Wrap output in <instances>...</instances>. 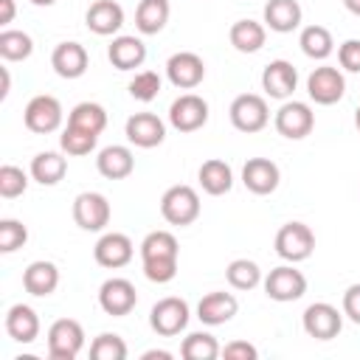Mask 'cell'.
I'll list each match as a JSON object with an SVG mask.
<instances>
[{
	"instance_id": "36",
	"label": "cell",
	"mask_w": 360,
	"mask_h": 360,
	"mask_svg": "<svg viewBox=\"0 0 360 360\" xmlns=\"http://www.w3.org/2000/svg\"><path fill=\"white\" fill-rule=\"evenodd\" d=\"M225 278L233 290H253L262 284V267L253 262V259H233L228 267H225Z\"/></svg>"
},
{
	"instance_id": "28",
	"label": "cell",
	"mask_w": 360,
	"mask_h": 360,
	"mask_svg": "<svg viewBox=\"0 0 360 360\" xmlns=\"http://www.w3.org/2000/svg\"><path fill=\"white\" fill-rule=\"evenodd\" d=\"M68 172V158L65 152H37L31 158V180H37L39 186H56Z\"/></svg>"
},
{
	"instance_id": "6",
	"label": "cell",
	"mask_w": 360,
	"mask_h": 360,
	"mask_svg": "<svg viewBox=\"0 0 360 360\" xmlns=\"http://www.w3.org/2000/svg\"><path fill=\"white\" fill-rule=\"evenodd\" d=\"M273 127H276V132L281 135V138H290V141H301V138H307L312 129H315V112H312V107L307 104V101H284L278 110H276V115H273Z\"/></svg>"
},
{
	"instance_id": "10",
	"label": "cell",
	"mask_w": 360,
	"mask_h": 360,
	"mask_svg": "<svg viewBox=\"0 0 360 360\" xmlns=\"http://www.w3.org/2000/svg\"><path fill=\"white\" fill-rule=\"evenodd\" d=\"M301 326L315 340H332L343 329V309H338V307H332L326 301H315V304H309L304 309Z\"/></svg>"
},
{
	"instance_id": "16",
	"label": "cell",
	"mask_w": 360,
	"mask_h": 360,
	"mask_svg": "<svg viewBox=\"0 0 360 360\" xmlns=\"http://www.w3.org/2000/svg\"><path fill=\"white\" fill-rule=\"evenodd\" d=\"M124 135L138 149H155L166 138V124L155 112H132L124 124Z\"/></svg>"
},
{
	"instance_id": "5",
	"label": "cell",
	"mask_w": 360,
	"mask_h": 360,
	"mask_svg": "<svg viewBox=\"0 0 360 360\" xmlns=\"http://www.w3.org/2000/svg\"><path fill=\"white\" fill-rule=\"evenodd\" d=\"M84 349V329L76 318H59L48 326V357L51 360H76Z\"/></svg>"
},
{
	"instance_id": "38",
	"label": "cell",
	"mask_w": 360,
	"mask_h": 360,
	"mask_svg": "<svg viewBox=\"0 0 360 360\" xmlns=\"http://www.w3.org/2000/svg\"><path fill=\"white\" fill-rule=\"evenodd\" d=\"M127 354H129V349H127L124 338L115 335V332H101L90 343V357L93 360H127Z\"/></svg>"
},
{
	"instance_id": "34",
	"label": "cell",
	"mask_w": 360,
	"mask_h": 360,
	"mask_svg": "<svg viewBox=\"0 0 360 360\" xmlns=\"http://www.w3.org/2000/svg\"><path fill=\"white\" fill-rule=\"evenodd\" d=\"M180 248L172 231H149L141 242V262L146 259H177Z\"/></svg>"
},
{
	"instance_id": "27",
	"label": "cell",
	"mask_w": 360,
	"mask_h": 360,
	"mask_svg": "<svg viewBox=\"0 0 360 360\" xmlns=\"http://www.w3.org/2000/svg\"><path fill=\"white\" fill-rule=\"evenodd\" d=\"M197 180H200V188L211 197H222L233 188V169L231 163H225L222 158H208L200 172H197Z\"/></svg>"
},
{
	"instance_id": "9",
	"label": "cell",
	"mask_w": 360,
	"mask_h": 360,
	"mask_svg": "<svg viewBox=\"0 0 360 360\" xmlns=\"http://www.w3.org/2000/svg\"><path fill=\"white\" fill-rule=\"evenodd\" d=\"M110 217H112V208H110V200L101 191L76 194V200H73V222L82 231H90V233L104 231L110 225Z\"/></svg>"
},
{
	"instance_id": "48",
	"label": "cell",
	"mask_w": 360,
	"mask_h": 360,
	"mask_svg": "<svg viewBox=\"0 0 360 360\" xmlns=\"http://www.w3.org/2000/svg\"><path fill=\"white\" fill-rule=\"evenodd\" d=\"M0 76H3V87H0V98H6V96H8V90H11V76H8V68H0Z\"/></svg>"
},
{
	"instance_id": "35",
	"label": "cell",
	"mask_w": 360,
	"mask_h": 360,
	"mask_svg": "<svg viewBox=\"0 0 360 360\" xmlns=\"http://www.w3.org/2000/svg\"><path fill=\"white\" fill-rule=\"evenodd\" d=\"M31 53H34V39L25 31H17V28L0 31V56L6 62H22Z\"/></svg>"
},
{
	"instance_id": "22",
	"label": "cell",
	"mask_w": 360,
	"mask_h": 360,
	"mask_svg": "<svg viewBox=\"0 0 360 360\" xmlns=\"http://www.w3.org/2000/svg\"><path fill=\"white\" fill-rule=\"evenodd\" d=\"M22 287L34 298H48L59 287V267L48 259H37L22 270Z\"/></svg>"
},
{
	"instance_id": "49",
	"label": "cell",
	"mask_w": 360,
	"mask_h": 360,
	"mask_svg": "<svg viewBox=\"0 0 360 360\" xmlns=\"http://www.w3.org/2000/svg\"><path fill=\"white\" fill-rule=\"evenodd\" d=\"M343 6H346L354 17H360V0H343Z\"/></svg>"
},
{
	"instance_id": "47",
	"label": "cell",
	"mask_w": 360,
	"mask_h": 360,
	"mask_svg": "<svg viewBox=\"0 0 360 360\" xmlns=\"http://www.w3.org/2000/svg\"><path fill=\"white\" fill-rule=\"evenodd\" d=\"M141 360H172V352H166V349H149V352L141 354Z\"/></svg>"
},
{
	"instance_id": "32",
	"label": "cell",
	"mask_w": 360,
	"mask_h": 360,
	"mask_svg": "<svg viewBox=\"0 0 360 360\" xmlns=\"http://www.w3.org/2000/svg\"><path fill=\"white\" fill-rule=\"evenodd\" d=\"M68 124H70V127H79V129H84V132L101 135L104 127H107V110H104L98 101H79V104L70 110Z\"/></svg>"
},
{
	"instance_id": "18",
	"label": "cell",
	"mask_w": 360,
	"mask_h": 360,
	"mask_svg": "<svg viewBox=\"0 0 360 360\" xmlns=\"http://www.w3.org/2000/svg\"><path fill=\"white\" fill-rule=\"evenodd\" d=\"M298 87V70L292 68V62L287 59H273L264 70H262V90L270 98L287 101Z\"/></svg>"
},
{
	"instance_id": "37",
	"label": "cell",
	"mask_w": 360,
	"mask_h": 360,
	"mask_svg": "<svg viewBox=\"0 0 360 360\" xmlns=\"http://www.w3.org/2000/svg\"><path fill=\"white\" fill-rule=\"evenodd\" d=\"M96 141H98V135L84 132V129L70 127V124H68V127L62 129V135H59V146H62V152H65V155H70V158L90 155V152L96 149Z\"/></svg>"
},
{
	"instance_id": "25",
	"label": "cell",
	"mask_w": 360,
	"mask_h": 360,
	"mask_svg": "<svg viewBox=\"0 0 360 360\" xmlns=\"http://www.w3.org/2000/svg\"><path fill=\"white\" fill-rule=\"evenodd\" d=\"M96 169L107 180H124L135 172V155H132L129 146H121V143L104 146L96 158Z\"/></svg>"
},
{
	"instance_id": "42",
	"label": "cell",
	"mask_w": 360,
	"mask_h": 360,
	"mask_svg": "<svg viewBox=\"0 0 360 360\" xmlns=\"http://www.w3.org/2000/svg\"><path fill=\"white\" fill-rule=\"evenodd\" d=\"M143 276L152 284H169L177 276V259H146L143 262Z\"/></svg>"
},
{
	"instance_id": "13",
	"label": "cell",
	"mask_w": 360,
	"mask_h": 360,
	"mask_svg": "<svg viewBox=\"0 0 360 360\" xmlns=\"http://www.w3.org/2000/svg\"><path fill=\"white\" fill-rule=\"evenodd\" d=\"M166 79L177 90H194L205 79V62L194 51H177L166 59Z\"/></svg>"
},
{
	"instance_id": "26",
	"label": "cell",
	"mask_w": 360,
	"mask_h": 360,
	"mask_svg": "<svg viewBox=\"0 0 360 360\" xmlns=\"http://www.w3.org/2000/svg\"><path fill=\"white\" fill-rule=\"evenodd\" d=\"M6 332L17 343H34L39 338V315L28 304H11L6 312Z\"/></svg>"
},
{
	"instance_id": "46",
	"label": "cell",
	"mask_w": 360,
	"mask_h": 360,
	"mask_svg": "<svg viewBox=\"0 0 360 360\" xmlns=\"http://www.w3.org/2000/svg\"><path fill=\"white\" fill-rule=\"evenodd\" d=\"M14 14H17L14 0H0V25L3 28H8V22L14 20Z\"/></svg>"
},
{
	"instance_id": "3",
	"label": "cell",
	"mask_w": 360,
	"mask_h": 360,
	"mask_svg": "<svg viewBox=\"0 0 360 360\" xmlns=\"http://www.w3.org/2000/svg\"><path fill=\"white\" fill-rule=\"evenodd\" d=\"M188 318H191V309H188L186 298H180V295H166V298H160V301L152 307V312H149V326H152V332H158L160 338H177L180 332H186Z\"/></svg>"
},
{
	"instance_id": "33",
	"label": "cell",
	"mask_w": 360,
	"mask_h": 360,
	"mask_svg": "<svg viewBox=\"0 0 360 360\" xmlns=\"http://www.w3.org/2000/svg\"><path fill=\"white\" fill-rule=\"evenodd\" d=\"M180 354L186 360H217L222 354V346L211 332H188L180 343Z\"/></svg>"
},
{
	"instance_id": "45",
	"label": "cell",
	"mask_w": 360,
	"mask_h": 360,
	"mask_svg": "<svg viewBox=\"0 0 360 360\" xmlns=\"http://www.w3.org/2000/svg\"><path fill=\"white\" fill-rule=\"evenodd\" d=\"M340 309H343V315L352 323H360V284H349L346 287L343 301H340Z\"/></svg>"
},
{
	"instance_id": "29",
	"label": "cell",
	"mask_w": 360,
	"mask_h": 360,
	"mask_svg": "<svg viewBox=\"0 0 360 360\" xmlns=\"http://www.w3.org/2000/svg\"><path fill=\"white\" fill-rule=\"evenodd\" d=\"M228 39L231 45L239 51V53H256L264 48V39H267V25L264 22H256V20H236L228 31Z\"/></svg>"
},
{
	"instance_id": "39",
	"label": "cell",
	"mask_w": 360,
	"mask_h": 360,
	"mask_svg": "<svg viewBox=\"0 0 360 360\" xmlns=\"http://www.w3.org/2000/svg\"><path fill=\"white\" fill-rule=\"evenodd\" d=\"M160 87H163V79H160L155 70H141V73H135L132 82H129V96H132L135 101L149 104L152 98H158Z\"/></svg>"
},
{
	"instance_id": "11",
	"label": "cell",
	"mask_w": 360,
	"mask_h": 360,
	"mask_svg": "<svg viewBox=\"0 0 360 360\" xmlns=\"http://www.w3.org/2000/svg\"><path fill=\"white\" fill-rule=\"evenodd\" d=\"M169 124L177 132H197L208 124V101L197 93H180L169 107Z\"/></svg>"
},
{
	"instance_id": "41",
	"label": "cell",
	"mask_w": 360,
	"mask_h": 360,
	"mask_svg": "<svg viewBox=\"0 0 360 360\" xmlns=\"http://www.w3.org/2000/svg\"><path fill=\"white\" fill-rule=\"evenodd\" d=\"M28 242V228L20 219H0V253H14Z\"/></svg>"
},
{
	"instance_id": "23",
	"label": "cell",
	"mask_w": 360,
	"mask_h": 360,
	"mask_svg": "<svg viewBox=\"0 0 360 360\" xmlns=\"http://www.w3.org/2000/svg\"><path fill=\"white\" fill-rule=\"evenodd\" d=\"M262 14H264L262 22L276 34H292L295 28H301V20H304L298 0H267Z\"/></svg>"
},
{
	"instance_id": "43",
	"label": "cell",
	"mask_w": 360,
	"mask_h": 360,
	"mask_svg": "<svg viewBox=\"0 0 360 360\" xmlns=\"http://www.w3.org/2000/svg\"><path fill=\"white\" fill-rule=\"evenodd\" d=\"M338 65L346 73H360V39H343L338 45Z\"/></svg>"
},
{
	"instance_id": "30",
	"label": "cell",
	"mask_w": 360,
	"mask_h": 360,
	"mask_svg": "<svg viewBox=\"0 0 360 360\" xmlns=\"http://www.w3.org/2000/svg\"><path fill=\"white\" fill-rule=\"evenodd\" d=\"M169 14H172L169 0H141L138 8H135V28L143 37L160 34L169 22Z\"/></svg>"
},
{
	"instance_id": "40",
	"label": "cell",
	"mask_w": 360,
	"mask_h": 360,
	"mask_svg": "<svg viewBox=\"0 0 360 360\" xmlns=\"http://www.w3.org/2000/svg\"><path fill=\"white\" fill-rule=\"evenodd\" d=\"M25 188H28V174L14 163H3L0 166V197L14 200L25 194Z\"/></svg>"
},
{
	"instance_id": "4",
	"label": "cell",
	"mask_w": 360,
	"mask_h": 360,
	"mask_svg": "<svg viewBox=\"0 0 360 360\" xmlns=\"http://www.w3.org/2000/svg\"><path fill=\"white\" fill-rule=\"evenodd\" d=\"M276 253L290 262V264H298V262H307L315 250V233L309 225L304 222H284L276 233Z\"/></svg>"
},
{
	"instance_id": "1",
	"label": "cell",
	"mask_w": 360,
	"mask_h": 360,
	"mask_svg": "<svg viewBox=\"0 0 360 360\" xmlns=\"http://www.w3.org/2000/svg\"><path fill=\"white\" fill-rule=\"evenodd\" d=\"M200 211H202L200 194H197V188H191L186 183H177V186L166 188L163 197H160V217L174 228H186V225L197 222Z\"/></svg>"
},
{
	"instance_id": "15",
	"label": "cell",
	"mask_w": 360,
	"mask_h": 360,
	"mask_svg": "<svg viewBox=\"0 0 360 360\" xmlns=\"http://www.w3.org/2000/svg\"><path fill=\"white\" fill-rule=\"evenodd\" d=\"M135 256V245L127 233L121 231H107L98 236L96 248H93V259L96 264L107 267V270H118V267H127Z\"/></svg>"
},
{
	"instance_id": "12",
	"label": "cell",
	"mask_w": 360,
	"mask_h": 360,
	"mask_svg": "<svg viewBox=\"0 0 360 360\" xmlns=\"http://www.w3.org/2000/svg\"><path fill=\"white\" fill-rule=\"evenodd\" d=\"M307 93L315 104L321 107H329V104H338L343 96H346V79L340 73V68H332V65H321L315 68L309 76H307Z\"/></svg>"
},
{
	"instance_id": "8",
	"label": "cell",
	"mask_w": 360,
	"mask_h": 360,
	"mask_svg": "<svg viewBox=\"0 0 360 360\" xmlns=\"http://www.w3.org/2000/svg\"><path fill=\"white\" fill-rule=\"evenodd\" d=\"M62 118H65V112H62L59 98H56V96H48V93L34 96V98L25 104V110H22V124H25L31 132H37V135H51V132H56V129L62 127Z\"/></svg>"
},
{
	"instance_id": "31",
	"label": "cell",
	"mask_w": 360,
	"mask_h": 360,
	"mask_svg": "<svg viewBox=\"0 0 360 360\" xmlns=\"http://www.w3.org/2000/svg\"><path fill=\"white\" fill-rule=\"evenodd\" d=\"M298 45L304 51V56L309 59H329L332 51H335V39H332V31L323 28V25H304L301 28V37H298Z\"/></svg>"
},
{
	"instance_id": "20",
	"label": "cell",
	"mask_w": 360,
	"mask_h": 360,
	"mask_svg": "<svg viewBox=\"0 0 360 360\" xmlns=\"http://www.w3.org/2000/svg\"><path fill=\"white\" fill-rule=\"evenodd\" d=\"M87 65H90V56H87V48L82 42H59L51 53V68L56 76L62 79H79L87 73Z\"/></svg>"
},
{
	"instance_id": "14",
	"label": "cell",
	"mask_w": 360,
	"mask_h": 360,
	"mask_svg": "<svg viewBox=\"0 0 360 360\" xmlns=\"http://www.w3.org/2000/svg\"><path fill=\"white\" fill-rule=\"evenodd\" d=\"M135 304H138V292H135V284L129 278L112 276L98 287V307L112 318L129 315L135 309Z\"/></svg>"
},
{
	"instance_id": "50",
	"label": "cell",
	"mask_w": 360,
	"mask_h": 360,
	"mask_svg": "<svg viewBox=\"0 0 360 360\" xmlns=\"http://www.w3.org/2000/svg\"><path fill=\"white\" fill-rule=\"evenodd\" d=\"M31 3H34V6H53L56 0H31Z\"/></svg>"
},
{
	"instance_id": "2",
	"label": "cell",
	"mask_w": 360,
	"mask_h": 360,
	"mask_svg": "<svg viewBox=\"0 0 360 360\" xmlns=\"http://www.w3.org/2000/svg\"><path fill=\"white\" fill-rule=\"evenodd\" d=\"M228 118L233 124V129L245 132V135H253V132H262L267 124H270V107H267V98L259 96V93H239L231 107H228Z\"/></svg>"
},
{
	"instance_id": "21",
	"label": "cell",
	"mask_w": 360,
	"mask_h": 360,
	"mask_svg": "<svg viewBox=\"0 0 360 360\" xmlns=\"http://www.w3.org/2000/svg\"><path fill=\"white\" fill-rule=\"evenodd\" d=\"M107 59L112 62L115 70H135L146 62V45L135 34H118L107 48Z\"/></svg>"
},
{
	"instance_id": "17",
	"label": "cell",
	"mask_w": 360,
	"mask_h": 360,
	"mask_svg": "<svg viewBox=\"0 0 360 360\" xmlns=\"http://www.w3.org/2000/svg\"><path fill=\"white\" fill-rule=\"evenodd\" d=\"M242 183L250 194H273L281 183V172L270 158H248V163L242 166Z\"/></svg>"
},
{
	"instance_id": "51",
	"label": "cell",
	"mask_w": 360,
	"mask_h": 360,
	"mask_svg": "<svg viewBox=\"0 0 360 360\" xmlns=\"http://www.w3.org/2000/svg\"><path fill=\"white\" fill-rule=\"evenodd\" d=\"M354 127H357V132H360V107L354 110Z\"/></svg>"
},
{
	"instance_id": "44",
	"label": "cell",
	"mask_w": 360,
	"mask_h": 360,
	"mask_svg": "<svg viewBox=\"0 0 360 360\" xmlns=\"http://www.w3.org/2000/svg\"><path fill=\"white\" fill-rule=\"evenodd\" d=\"M222 357L225 360H256L259 357V349L248 340H231L222 346Z\"/></svg>"
},
{
	"instance_id": "7",
	"label": "cell",
	"mask_w": 360,
	"mask_h": 360,
	"mask_svg": "<svg viewBox=\"0 0 360 360\" xmlns=\"http://www.w3.org/2000/svg\"><path fill=\"white\" fill-rule=\"evenodd\" d=\"M264 295L278 304L298 301L307 292V276L295 264H278L264 276Z\"/></svg>"
},
{
	"instance_id": "24",
	"label": "cell",
	"mask_w": 360,
	"mask_h": 360,
	"mask_svg": "<svg viewBox=\"0 0 360 360\" xmlns=\"http://www.w3.org/2000/svg\"><path fill=\"white\" fill-rule=\"evenodd\" d=\"M84 22H87V28L93 34L112 37L124 25V8L115 0H96V3H90L87 14H84Z\"/></svg>"
},
{
	"instance_id": "19",
	"label": "cell",
	"mask_w": 360,
	"mask_h": 360,
	"mask_svg": "<svg viewBox=\"0 0 360 360\" xmlns=\"http://www.w3.org/2000/svg\"><path fill=\"white\" fill-rule=\"evenodd\" d=\"M239 312V301L233 292H225V290H214V292H205L197 304V318L200 323L205 326H222L228 323L233 315Z\"/></svg>"
}]
</instances>
